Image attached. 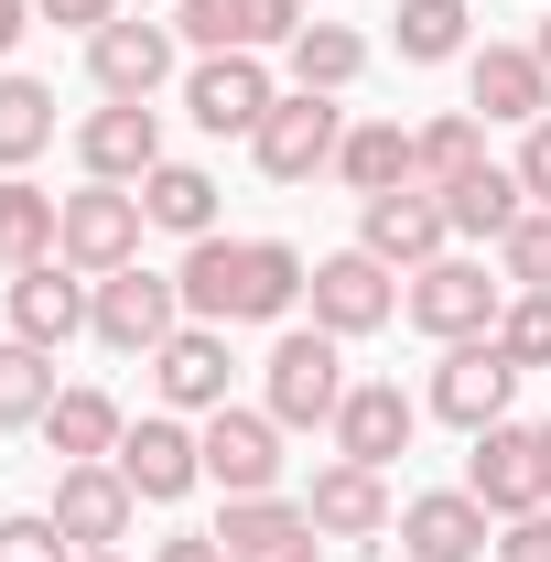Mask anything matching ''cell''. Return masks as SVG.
I'll return each mask as SVG.
<instances>
[{
	"label": "cell",
	"mask_w": 551,
	"mask_h": 562,
	"mask_svg": "<svg viewBox=\"0 0 551 562\" xmlns=\"http://www.w3.org/2000/svg\"><path fill=\"white\" fill-rule=\"evenodd\" d=\"M184 314L195 325H281L303 292H314V260L292 238H184Z\"/></svg>",
	"instance_id": "1"
},
{
	"label": "cell",
	"mask_w": 551,
	"mask_h": 562,
	"mask_svg": "<svg viewBox=\"0 0 551 562\" xmlns=\"http://www.w3.org/2000/svg\"><path fill=\"white\" fill-rule=\"evenodd\" d=\"M346 336H325V325H292L271 347V368H260V412L281 422V432H336L346 412Z\"/></svg>",
	"instance_id": "2"
},
{
	"label": "cell",
	"mask_w": 551,
	"mask_h": 562,
	"mask_svg": "<svg viewBox=\"0 0 551 562\" xmlns=\"http://www.w3.org/2000/svg\"><path fill=\"white\" fill-rule=\"evenodd\" d=\"M401 314H412L432 347H465V336H497V314H508V281L465 260V249H443V260H421L401 281Z\"/></svg>",
	"instance_id": "3"
},
{
	"label": "cell",
	"mask_w": 551,
	"mask_h": 562,
	"mask_svg": "<svg viewBox=\"0 0 551 562\" xmlns=\"http://www.w3.org/2000/svg\"><path fill=\"white\" fill-rule=\"evenodd\" d=\"M173 325H195V314H184V281H173V271H140V260H131V271L98 281V314H87V336H98L109 357H151Z\"/></svg>",
	"instance_id": "4"
},
{
	"label": "cell",
	"mask_w": 551,
	"mask_h": 562,
	"mask_svg": "<svg viewBox=\"0 0 551 562\" xmlns=\"http://www.w3.org/2000/svg\"><path fill=\"white\" fill-rule=\"evenodd\" d=\"M476 454H465V487L497 508V519H530V508H551V443L541 422H486V432H465Z\"/></svg>",
	"instance_id": "5"
},
{
	"label": "cell",
	"mask_w": 551,
	"mask_h": 562,
	"mask_svg": "<svg viewBox=\"0 0 551 562\" xmlns=\"http://www.w3.org/2000/svg\"><path fill=\"white\" fill-rule=\"evenodd\" d=\"M519 357L497 347V336H465V347H443V368H432V390H421V412H443L454 432H486V422H508V401H519Z\"/></svg>",
	"instance_id": "6"
},
{
	"label": "cell",
	"mask_w": 551,
	"mask_h": 562,
	"mask_svg": "<svg viewBox=\"0 0 551 562\" xmlns=\"http://www.w3.org/2000/svg\"><path fill=\"white\" fill-rule=\"evenodd\" d=\"M281 109V76L260 66V55H195V76H184V120L206 140H260V120Z\"/></svg>",
	"instance_id": "7"
},
{
	"label": "cell",
	"mask_w": 551,
	"mask_h": 562,
	"mask_svg": "<svg viewBox=\"0 0 551 562\" xmlns=\"http://www.w3.org/2000/svg\"><path fill=\"white\" fill-rule=\"evenodd\" d=\"M140 184H76L66 195V238H55V260L87 281H109V271H131L140 260Z\"/></svg>",
	"instance_id": "8"
},
{
	"label": "cell",
	"mask_w": 551,
	"mask_h": 562,
	"mask_svg": "<svg viewBox=\"0 0 551 562\" xmlns=\"http://www.w3.org/2000/svg\"><path fill=\"white\" fill-rule=\"evenodd\" d=\"M109 465L140 487V508H173V497L206 487V443H195V422H184V412H140L131 432H120Z\"/></svg>",
	"instance_id": "9"
},
{
	"label": "cell",
	"mask_w": 551,
	"mask_h": 562,
	"mask_svg": "<svg viewBox=\"0 0 551 562\" xmlns=\"http://www.w3.org/2000/svg\"><path fill=\"white\" fill-rule=\"evenodd\" d=\"M303 303H314V325H325V336L357 347V336H379V325L401 314V271H390V260H368V249H325Z\"/></svg>",
	"instance_id": "10"
},
{
	"label": "cell",
	"mask_w": 551,
	"mask_h": 562,
	"mask_svg": "<svg viewBox=\"0 0 551 562\" xmlns=\"http://www.w3.org/2000/svg\"><path fill=\"white\" fill-rule=\"evenodd\" d=\"M357 249H368V260H390V271L412 281L421 260H443V249H454V216H443L432 184H390V195H368V206H357Z\"/></svg>",
	"instance_id": "11"
},
{
	"label": "cell",
	"mask_w": 551,
	"mask_h": 562,
	"mask_svg": "<svg viewBox=\"0 0 551 562\" xmlns=\"http://www.w3.org/2000/svg\"><path fill=\"white\" fill-rule=\"evenodd\" d=\"M336 140H346V109L336 98H314V87H281V109L260 120V173L271 184H314V173H336Z\"/></svg>",
	"instance_id": "12"
},
{
	"label": "cell",
	"mask_w": 551,
	"mask_h": 562,
	"mask_svg": "<svg viewBox=\"0 0 551 562\" xmlns=\"http://www.w3.org/2000/svg\"><path fill=\"white\" fill-rule=\"evenodd\" d=\"M486 552H497V508L476 487L401 497V562H486Z\"/></svg>",
	"instance_id": "13"
},
{
	"label": "cell",
	"mask_w": 551,
	"mask_h": 562,
	"mask_svg": "<svg viewBox=\"0 0 551 562\" xmlns=\"http://www.w3.org/2000/svg\"><path fill=\"white\" fill-rule=\"evenodd\" d=\"M76 162H87V184H140L151 162H173V151H162V109H151V98L87 109V120H76Z\"/></svg>",
	"instance_id": "14"
},
{
	"label": "cell",
	"mask_w": 551,
	"mask_h": 562,
	"mask_svg": "<svg viewBox=\"0 0 551 562\" xmlns=\"http://www.w3.org/2000/svg\"><path fill=\"white\" fill-rule=\"evenodd\" d=\"M140 519V487L98 454V465H55V530H66L76 552H120Z\"/></svg>",
	"instance_id": "15"
},
{
	"label": "cell",
	"mask_w": 551,
	"mask_h": 562,
	"mask_svg": "<svg viewBox=\"0 0 551 562\" xmlns=\"http://www.w3.org/2000/svg\"><path fill=\"white\" fill-rule=\"evenodd\" d=\"M303 22H314L303 0H173V33H184L195 55H271Z\"/></svg>",
	"instance_id": "16"
},
{
	"label": "cell",
	"mask_w": 551,
	"mask_h": 562,
	"mask_svg": "<svg viewBox=\"0 0 551 562\" xmlns=\"http://www.w3.org/2000/svg\"><path fill=\"white\" fill-rule=\"evenodd\" d=\"M465 109L486 131H530V120H551V66L530 44H476L465 55Z\"/></svg>",
	"instance_id": "17"
},
{
	"label": "cell",
	"mask_w": 551,
	"mask_h": 562,
	"mask_svg": "<svg viewBox=\"0 0 551 562\" xmlns=\"http://www.w3.org/2000/svg\"><path fill=\"white\" fill-rule=\"evenodd\" d=\"M195 443H206V487H227V497H271L281 487V422L271 412H206L195 422Z\"/></svg>",
	"instance_id": "18"
},
{
	"label": "cell",
	"mask_w": 551,
	"mask_h": 562,
	"mask_svg": "<svg viewBox=\"0 0 551 562\" xmlns=\"http://www.w3.org/2000/svg\"><path fill=\"white\" fill-rule=\"evenodd\" d=\"M303 508H314V530L325 541H357V552H379L390 530H401V508H390V476L379 465H314V487H303Z\"/></svg>",
	"instance_id": "19"
},
{
	"label": "cell",
	"mask_w": 551,
	"mask_h": 562,
	"mask_svg": "<svg viewBox=\"0 0 551 562\" xmlns=\"http://www.w3.org/2000/svg\"><path fill=\"white\" fill-rule=\"evenodd\" d=\"M87 314H98V281L87 271H66V260L11 271V336H22V347H76Z\"/></svg>",
	"instance_id": "20"
},
{
	"label": "cell",
	"mask_w": 551,
	"mask_h": 562,
	"mask_svg": "<svg viewBox=\"0 0 551 562\" xmlns=\"http://www.w3.org/2000/svg\"><path fill=\"white\" fill-rule=\"evenodd\" d=\"M412 432H421V401L401 390V379H357V390H346V412H336V454L390 476V465L412 454Z\"/></svg>",
	"instance_id": "21"
},
{
	"label": "cell",
	"mask_w": 551,
	"mask_h": 562,
	"mask_svg": "<svg viewBox=\"0 0 551 562\" xmlns=\"http://www.w3.org/2000/svg\"><path fill=\"white\" fill-rule=\"evenodd\" d=\"M184 55V33L173 22H109V33H87V76H98V98H162V76Z\"/></svg>",
	"instance_id": "22"
},
{
	"label": "cell",
	"mask_w": 551,
	"mask_h": 562,
	"mask_svg": "<svg viewBox=\"0 0 551 562\" xmlns=\"http://www.w3.org/2000/svg\"><path fill=\"white\" fill-rule=\"evenodd\" d=\"M151 390H162V412H184V422L227 412V325H173L151 347Z\"/></svg>",
	"instance_id": "23"
},
{
	"label": "cell",
	"mask_w": 551,
	"mask_h": 562,
	"mask_svg": "<svg viewBox=\"0 0 551 562\" xmlns=\"http://www.w3.org/2000/svg\"><path fill=\"white\" fill-rule=\"evenodd\" d=\"M216 541H227V562H314L325 552V530H314V508L303 497H227V519H216Z\"/></svg>",
	"instance_id": "24"
},
{
	"label": "cell",
	"mask_w": 551,
	"mask_h": 562,
	"mask_svg": "<svg viewBox=\"0 0 551 562\" xmlns=\"http://www.w3.org/2000/svg\"><path fill=\"white\" fill-rule=\"evenodd\" d=\"M55 238H66V195H44L33 173H0V271L55 260Z\"/></svg>",
	"instance_id": "25"
},
{
	"label": "cell",
	"mask_w": 551,
	"mask_h": 562,
	"mask_svg": "<svg viewBox=\"0 0 551 562\" xmlns=\"http://www.w3.org/2000/svg\"><path fill=\"white\" fill-rule=\"evenodd\" d=\"M336 184L357 195V206H368V195H390V184H412V131H401V120H346Z\"/></svg>",
	"instance_id": "26"
},
{
	"label": "cell",
	"mask_w": 551,
	"mask_h": 562,
	"mask_svg": "<svg viewBox=\"0 0 551 562\" xmlns=\"http://www.w3.org/2000/svg\"><path fill=\"white\" fill-rule=\"evenodd\" d=\"M443 216H454V238H476V249H497L519 216H530V195H519V173L508 162H476L465 184H443Z\"/></svg>",
	"instance_id": "27"
},
{
	"label": "cell",
	"mask_w": 551,
	"mask_h": 562,
	"mask_svg": "<svg viewBox=\"0 0 551 562\" xmlns=\"http://www.w3.org/2000/svg\"><path fill=\"white\" fill-rule=\"evenodd\" d=\"M140 216L173 238H216V173L206 162H151L140 173Z\"/></svg>",
	"instance_id": "28"
},
{
	"label": "cell",
	"mask_w": 551,
	"mask_h": 562,
	"mask_svg": "<svg viewBox=\"0 0 551 562\" xmlns=\"http://www.w3.org/2000/svg\"><path fill=\"white\" fill-rule=\"evenodd\" d=\"M281 66H292V87H314V98H346V87L368 76V33H346V22H303V33L281 44Z\"/></svg>",
	"instance_id": "29"
},
{
	"label": "cell",
	"mask_w": 551,
	"mask_h": 562,
	"mask_svg": "<svg viewBox=\"0 0 551 562\" xmlns=\"http://www.w3.org/2000/svg\"><path fill=\"white\" fill-rule=\"evenodd\" d=\"M120 432H131V412H120L109 390H55V412H44V443H55L66 465H98V454H120Z\"/></svg>",
	"instance_id": "30"
},
{
	"label": "cell",
	"mask_w": 551,
	"mask_h": 562,
	"mask_svg": "<svg viewBox=\"0 0 551 562\" xmlns=\"http://www.w3.org/2000/svg\"><path fill=\"white\" fill-rule=\"evenodd\" d=\"M55 151V87L44 76H0V173H33Z\"/></svg>",
	"instance_id": "31"
},
{
	"label": "cell",
	"mask_w": 551,
	"mask_h": 562,
	"mask_svg": "<svg viewBox=\"0 0 551 562\" xmlns=\"http://www.w3.org/2000/svg\"><path fill=\"white\" fill-rule=\"evenodd\" d=\"M476 162H486V120H476V109H443V120H421V131H412V184H432V195L465 184Z\"/></svg>",
	"instance_id": "32"
},
{
	"label": "cell",
	"mask_w": 551,
	"mask_h": 562,
	"mask_svg": "<svg viewBox=\"0 0 551 562\" xmlns=\"http://www.w3.org/2000/svg\"><path fill=\"white\" fill-rule=\"evenodd\" d=\"M55 347H22V336H0V432H44L55 412Z\"/></svg>",
	"instance_id": "33"
},
{
	"label": "cell",
	"mask_w": 551,
	"mask_h": 562,
	"mask_svg": "<svg viewBox=\"0 0 551 562\" xmlns=\"http://www.w3.org/2000/svg\"><path fill=\"white\" fill-rule=\"evenodd\" d=\"M465 0H401V66H454V55H476L465 44Z\"/></svg>",
	"instance_id": "34"
},
{
	"label": "cell",
	"mask_w": 551,
	"mask_h": 562,
	"mask_svg": "<svg viewBox=\"0 0 551 562\" xmlns=\"http://www.w3.org/2000/svg\"><path fill=\"white\" fill-rule=\"evenodd\" d=\"M497 281H508V292H551V206H530L497 238Z\"/></svg>",
	"instance_id": "35"
},
{
	"label": "cell",
	"mask_w": 551,
	"mask_h": 562,
	"mask_svg": "<svg viewBox=\"0 0 551 562\" xmlns=\"http://www.w3.org/2000/svg\"><path fill=\"white\" fill-rule=\"evenodd\" d=\"M497 347L519 357V368H551V292H508V314H497Z\"/></svg>",
	"instance_id": "36"
},
{
	"label": "cell",
	"mask_w": 551,
	"mask_h": 562,
	"mask_svg": "<svg viewBox=\"0 0 551 562\" xmlns=\"http://www.w3.org/2000/svg\"><path fill=\"white\" fill-rule=\"evenodd\" d=\"M0 562H76V541L55 530V508H11L0 519Z\"/></svg>",
	"instance_id": "37"
},
{
	"label": "cell",
	"mask_w": 551,
	"mask_h": 562,
	"mask_svg": "<svg viewBox=\"0 0 551 562\" xmlns=\"http://www.w3.org/2000/svg\"><path fill=\"white\" fill-rule=\"evenodd\" d=\"M486 562H551V508H530V519H497V552Z\"/></svg>",
	"instance_id": "38"
},
{
	"label": "cell",
	"mask_w": 551,
	"mask_h": 562,
	"mask_svg": "<svg viewBox=\"0 0 551 562\" xmlns=\"http://www.w3.org/2000/svg\"><path fill=\"white\" fill-rule=\"evenodd\" d=\"M508 173H519V195H530V206H551V120L519 131V162H508Z\"/></svg>",
	"instance_id": "39"
},
{
	"label": "cell",
	"mask_w": 551,
	"mask_h": 562,
	"mask_svg": "<svg viewBox=\"0 0 551 562\" xmlns=\"http://www.w3.org/2000/svg\"><path fill=\"white\" fill-rule=\"evenodd\" d=\"M33 22H66V33H109L120 0H33Z\"/></svg>",
	"instance_id": "40"
},
{
	"label": "cell",
	"mask_w": 551,
	"mask_h": 562,
	"mask_svg": "<svg viewBox=\"0 0 551 562\" xmlns=\"http://www.w3.org/2000/svg\"><path fill=\"white\" fill-rule=\"evenodd\" d=\"M151 562H227V541H216V530H173Z\"/></svg>",
	"instance_id": "41"
},
{
	"label": "cell",
	"mask_w": 551,
	"mask_h": 562,
	"mask_svg": "<svg viewBox=\"0 0 551 562\" xmlns=\"http://www.w3.org/2000/svg\"><path fill=\"white\" fill-rule=\"evenodd\" d=\"M22 33H33V0H0V55H11Z\"/></svg>",
	"instance_id": "42"
},
{
	"label": "cell",
	"mask_w": 551,
	"mask_h": 562,
	"mask_svg": "<svg viewBox=\"0 0 551 562\" xmlns=\"http://www.w3.org/2000/svg\"><path fill=\"white\" fill-rule=\"evenodd\" d=\"M530 55H541V66H551V22H541V33H530Z\"/></svg>",
	"instance_id": "43"
},
{
	"label": "cell",
	"mask_w": 551,
	"mask_h": 562,
	"mask_svg": "<svg viewBox=\"0 0 551 562\" xmlns=\"http://www.w3.org/2000/svg\"><path fill=\"white\" fill-rule=\"evenodd\" d=\"M76 562H120V552H76Z\"/></svg>",
	"instance_id": "44"
},
{
	"label": "cell",
	"mask_w": 551,
	"mask_h": 562,
	"mask_svg": "<svg viewBox=\"0 0 551 562\" xmlns=\"http://www.w3.org/2000/svg\"><path fill=\"white\" fill-rule=\"evenodd\" d=\"M541 443H551V422H541Z\"/></svg>",
	"instance_id": "45"
}]
</instances>
